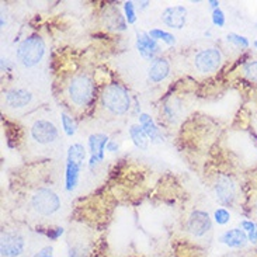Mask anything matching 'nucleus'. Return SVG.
Wrapping results in <instances>:
<instances>
[{
	"label": "nucleus",
	"mask_w": 257,
	"mask_h": 257,
	"mask_svg": "<svg viewBox=\"0 0 257 257\" xmlns=\"http://www.w3.org/2000/svg\"><path fill=\"white\" fill-rule=\"evenodd\" d=\"M124 12H125V21L128 24H135L137 23V12H135V5L134 2H125L124 3Z\"/></svg>",
	"instance_id": "5701e85b"
},
{
	"label": "nucleus",
	"mask_w": 257,
	"mask_h": 257,
	"mask_svg": "<svg viewBox=\"0 0 257 257\" xmlns=\"http://www.w3.org/2000/svg\"><path fill=\"white\" fill-rule=\"evenodd\" d=\"M84 159H86V149L82 144H73L69 146L66 156V172H65L66 191L72 193L76 188Z\"/></svg>",
	"instance_id": "7ed1b4c3"
},
{
	"label": "nucleus",
	"mask_w": 257,
	"mask_h": 257,
	"mask_svg": "<svg viewBox=\"0 0 257 257\" xmlns=\"http://www.w3.org/2000/svg\"><path fill=\"white\" fill-rule=\"evenodd\" d=\"M170 73V63L166 58H156L152 61L149 70H148V77L152 83H159L165 80Z\"/></svg>",
	"instance_id": "4468645a"
},
{
	"label": "nucleus",
	"mask_w": 257,
	"mask_h": 257,
	"mask_svg": "<svg viewBox=\"0 0 257 257\" xmlns=\"http://www.w3.org/2000/svg\"><path fill=\"white\" fill-rule=\"evenodd\" d=\"M208 5L211 9H214V10H216V9H219V2H216V0H209Z\"/></svg>",
	"instance_id": "c756f323"
},
{
	"label": "nucleus",
	"mask_w": 257,
	"mask_h": 257,
	"mask_svg": "<svg viewBox=\"0 0 257 257\" xmlns=\"http://www.w3.org/2000/svg\"><path fill=\"white\" fill-rule=\"evenodd\" d=\"M68 97L76 107H84L90 103L94 96V83L87 75H76L68 83Z\"/></svg>",
	"instance_id": "20e7f679"
},
{
	"label": "nucleus",
	"mask_w": 257,
	"mask_h": 257,
	"mask_svg": "<svg viewBox=\"0 0 257 257\" xmlns=\"http://www.w3.org/2000/svg\"><path fill=\"white\" fill-rule=\"evenodd\" d=\"M162 21L165 26L174 30H181L187 21V9L184 6L166 7L162 12Z\"/></svg>",
	"instance_id": "f8f14e48"
},
{
	"label": "nucleus",
	"mask_w": 257,
	"mask_h": 257,
	"mask_svg": "<svg viewBox=\"0 0 257 257\" xmlns=\"http://www.w3.org/2000/svg\"><path fill=\"white\" fill-rule=\"evenodd\" d=\"M26 249V240L16 230H2L0 251L3 257H19Z\"/></svg>",
	"instance_id": "0eeeda50"
},
{
	"label": "nucleus",
	"mask_w": 257,
	"mask_h": 257,
	"mask_svg": "<svg viewBox=\"0 0 257 257\" xmlns=\"http://www.w3.org/2000/svg\"><path fill=\"white\" fill-rule=\"evenodd\" d=\"M186 226L191 236L202 237L212 229V221L208 212L201 209H194L188 216Z\"/></svg>",
	"instance_id": "6e6552de"
},
{
	"label": "nucleus",
	"mask_w": 257,
	"mask_h": 257,
	"mask_svg": "<svg viewBox=\"0 0 257 257\" xmlns=\"http://www.w3.org/2000/svg\"><path fill=\"white\" fill-rule=\"evenodd\" d=\"M221 63H222V54L219 49L214 47L202 49L194 58L195 69L204 75L216 72L219 69Z\"/></svg>",
	"instance_id": "423d86ee"
},
{
	"label": "nucleus",
	"mask_w": 257,
	"mask_h": 257,
	"mask_svg": "<svg viewBox=\"0 0 257 257\" xmlns=\"http://www.w3.org/2000/svg\"><path fill=\"white\" fill-rule=\"evenodd\" d=\"M31 207L38 215L51 216L61 208V200L51 188L41 187L31 195Z\"/></svg>",
	"instance_id": "39448f33"
},
{
	"label": "nucleus",
	"mask_w": 257,
	"mask_h": 257,
	"mask_svg": "<svg viewBox=\"0 0 257 257\" xmlns=\"http://www.w3.org/2000/svg\"><path fill=\"white\" fill-rule=\"evenodd\" d=\"M254 214H256L257 216V198H256V201H254Z\"/></svg>",
	"instance_id": "7c9ffc66"
},
{
	"label": "nucleus",
	"mask_w": 257,
	"mask_h": 257,
	"mask_svg": "<svg viewBox=\"0 0 257 257\" xmlns=\"http://www.w3.org/2000/svg\"><path fill=\"white\" fill-rule=\"evenodd\" d=\"M256 27H257V21H256Z\"/></svg>",
	"instance_id": "473e14b6"
},
{
	"label": "nucleus",
	"mask_w": 257,
	"mask_h": 257,
	"mask_svg": "<svg viewBox=\"0 0 257 257\" xmlns=\"http://www.w3.org/2000/svg\"><path fill=\"white\" fill-rule=\"evenodd\" d=\"M148 34L152 37L155 41H163L167 45H174L176 44V37L170 33H167L165 30L160 28H152Z\"/></svg>",
	"instance_id": "6ab92c4d"
},
{
	"label": "nucleus",
	"mask_w": 257,
	"mask_h": 257,
	"mask_svg": "<svg viewBox=\"0 0 257 257\" xmlns=\"http://www.w3.org/2000/svg\"><path fill=\"white\" fill-rule=\"evenodd\" d=\"M61 119H62V128L65 134H66V137H73L75 134H76V122H75V119L72 118L70 115H68L66 112H62L61 114Z\"/></svg>",
	"instance_id": "aec40b11"
},
{
	"label": "nucleus",
	"mask_w": 257,
	"mask_h": 257,
	"mask_svg": "<svg viewBox=\"0 0 257 257\" xmlns=\"http://www.w3.org/2000/svg\"><path fill=\"white\" fill-rule=\"evenodd\" d=\"M226 40H228L229 42H232L233 45L239 47V48L246 49V48H249V45H250V42H249V40H247L246 37L236 34V33H229L228 37H226Z\"/></svg>",
	"instance_id": "412c9836"
},
{
	"label": "nucleus",
	"mask_w": 257,
	"mask_h": 257,
	"mask_svg": "<svg viewBox=\"0 0 257 257\" xmlns=\"http://www.w3.org/2000/svg\"><path fill=\"white\" fill-rule=\"evenodd\" d=\"M101 104L112 115H124L131 108V96L124 86L110 83L103 90Z\"/></svg>",
	"instance_id": "f257e3e1"
},
{
	"label": "nucleus",
	"mask_w": 257,
	"mask_h": 257,
	"mask_svg": "<svg viewBox=\"0 0 257 257\" xmlns=\"http://www.w3.org/2000/svg\"><path fill=\"white\" fill-rule=\"evenodd\" d=\"M31 100H33V94L24 89H12L5 94V101L10 108H23L30 104Z\"/></svg>",
	"instance_id": "2eb2a0df"
},
{
	"label": "nucleus",
	"mask_w": 257,
	"mask_h": 257,
	"mask_svg": "<svg viewBox=\"0 0 257 257\" xmlns=\"http://www.w3.org/2000/svg\"><path fill=\"white\" fill-rule=\"evenodd\" d=\"M130 137H131L134 145L137 146L141 151H148L149 146V138L145 134V131L142 130L141 125H132L130 128Z\"/></svg>",
	"instance_id": "a211bd4d"
},
{
	"label": "nucleus",
	"mask_w": 257,
	"mask_h": 257,
	"mask_svg": "<svg viewBox=\"0 0 257 257\" xmlns=\"http://www.w3.org/2000/svg\"><path fill=\"white\" fill-rule=\"evenodd\" d=\"M254 48L257 49V41H254Z\"/></svg>",
	"instance_id": "2f4dec72"
},
{
	"label": "nucleus",
	"mask_w": 257,
	"mask_h": 257,
	"mask_svg": "<svg viewBox=\"0 0 257 257\" xmlns=\"http://www.w3.org/2000/svg\"><path fill=\"white\" fill-rule=\"evenodd\" d=\"M219 240H221V243L226 244L228 247L239 249V247H243L249 239H247V233L243 229L235 228V229L226 230L222 236L219 237Z\"/></svg>",
	"instance_id": "f3484780"
},
{
	"label": "nucleus",
	"mask_w": 257,
	"mask_h": 257,
	"mask_svg": "<svg viewBox=\"0 0 257 257\" xmlns=\"http://www.w3.org/2000/svg\"><path fill=\"white\" fill-rule=\"evenodd\" d=\"M31 138L40 145H49L58 139V128L48 119H37L31 126Z\"/></svg>",
	"instance_id": "9d476101"
},
{
	"label": "nucleus",
	"mask_w": 257,
	"mask_h": 257,
	"mask_svg": "<svg viewBox=\"0 0 257 257\" xmlns=\"http://www.w3.org/2000/svg\"><path fill=\"white\" fill-rule=\"evenodd\" d=\"M214 190H215L216 200L225 207H230L236 200V184L226 174H219L216 177Z\"/></svg>",
	"instance_id": "1a4fd4ad"
},
{
	"label": "nucleus",
	"mask_w": 257,
	"mask_h": 257,
	"mask_svg": "<svg viewBox=\"0 0 257 257\" xmlns=\"http://www.w3.org/2000/svg\"><path fill=\"white\" fill-rule=\"evenodd\" d=\"M240 226H242V229H243L244 232H247V233H250L253 230H257L256 225H254V222H251V221H242V222H240Z\"/></svg>",
	"instance_id": "bb28decb"
},
{
	"label": "nucleus",
	"mask_w": 257,
	"mask_h": 257,
	"mask_svg": "<svg viewBox=\"0 0 257 257\" xmlns=\"http://www.w3.org/2000/svg\"><path fill=\"white\" fill-rule=\"evenodd\" d=\"M62 233H63V228H52V229L47 230V236H48L51 240H56V239L61 236Z\"/></svg>",
	"instance_id": "a878e982"
},
{
	"label": "nucleus",
	"mask_w": 257,
	"mask_h": 257,
	"mask_svg": "<svg viewBox=\"0 0 257 257\" xmlns=\"http://www.w3.org/2000/svg\"><path fill=\"white\" fill-rule=\"evenodd\" d=\"M45 55V42L38 34L24 38L16 51L17 61L26 68H34L41 62Z\"/></svg>",
	"instance_id": "f03ea898"
},
{
	"label": "nucleus",
	"mask_w": 257,
	"mask_h": 257,
	"mask_svg": "<svg viewBox=\"0 0 257 257\" xmlns=\"http://www.w3.org/2000/svg\"><path fill=\"white\" fill-rule=\"evenodd\" d=\"M243 75L249 82L257 83V61L246 63L243 66Z\"/></svg>",
	"instance_id": "4be33fe9"
},
{
	"label": "nucleus",
	"mask_w": 257,
	"mask_h": 257,
	"mask_svg": "<svg viewBox=\"0 0 257 257\" xmlns=\"http://www.w3.org/2000/svg\"><path fill=\"white\" fill-rule=\"evenodd\" d=\"M214 219L218 225H226L230 221V212L226 208H218L214 212Z\"/></svg>",
	"instance_id": "b1692460"
},
{
	"label": "nucleus",
	"mask_w": 257,
	"mask_h": 257,
	"mask_svg": "<svg viewBox=\"0 0 257 257\" xmlns=\"http://www.w3.org/2000/svg\"><path fill=\"white\" fill-rule=\"evenodd\" d=\"M225 13H223L221 9H216L212 12V24L216 27H223L225 26Z\"/></svg>",
	"instance_id": "393cba45"
},
{
	"label": "nucleus",
	"mask_w": 257,
	"mask_h": 257,
	"mask_svg": "<svg viewBox=\"0 0 257 257\" xmlns=\"http://www.w3.org/2000/svg\"><path fill=\"white\" fill-rule=\"evenodd\" d=\"M110 142V139L104 134H91L89 137V167L91 170L104 160L105 151H107V144Z\"/></svg>",
	"instance_id": "9b49d317"
},
{
	"label": "nucleus",
	"mask_w": 257,
	"mask_h": 257,
	"mask_svg": "<svg viewBox=\"0 0 257 257\" xmlns=\"http://www.w3.org/2000/svg\"><path fill=\"white\" fill-rule=\"evenodd\" d=\"M118 149H119V145L115 142V141H110V142L107 144V151H108V152L115 153V152H118Z\"/></svg>",
	"instance_id": "c85d7f7f"
},
{
	"label": "nucleus",
	"mask_w": 257,
	"mask_h": 257,
	"mask_svg": "<svg viewBox=\"0 0 257 257\" xmlns=\"http://www.w3.org/2000/svg\"><path fill=\"white\" fill-rule=\"evenodd\" d=\"M139 125L142 126V130L145 131L148 138L152 144H162L165 141V137L162 135V132L156 125V122L153 121V118L149 114L144 112V114L139 115Z\"/></svg>",
	"instance_id": "dca6fc26"
},
{
	"label": "nucleus",
	"mask_w": 257,
	"mask_h": 257,
	"mask_svg": "<svg viewBox=\"0 0 257 257\" xmlns=\"http://www.w3.org/2000/svg\"><path fill=\"white\" fill-rule=\"evenodd\" d=\"M137 49H138L139 55L145 59H156L155 56L159 52V44L155 41L148 33H138L137 35Z\"/></svg>",
	"instance_id": "ddd939ff"
},
{
	"label": "nucleus",
	"mask_w": 257,
	"mask_h": 257,
	"mask_svg": "<svg viewBox=\"0 0 257 257\" xmlns=\"http://www.w3.org/2000/svg\"><path fill=\"white\" fill-rule=\"evenodd\" d=\"M33 257H54V250L52 247H44L40 251H37Z\"/></svg>",
	"instance_id": "cd10ccee"
}]
</instances>
